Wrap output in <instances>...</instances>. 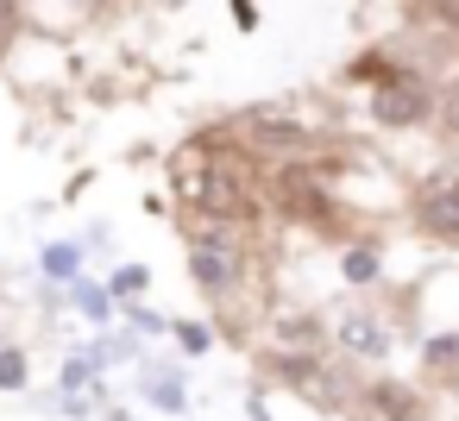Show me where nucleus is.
<instances>
[{
	"label": "nucleus",
	"mask_w": 459,
	"mask_h": 421,
	"mask_svg": "<svg viewBox=\"0 0 459 421\" xmlns=\"http://www.w3.org/2000/svg\"><path fill=\"white\" fill-rule=\"evenodd\" d=\"M139 289H145V271H120L114 277V296H139Z\"/></svg>",
	"instance_id": "obj_13"
},
{
	"label": "nucleus",
	"mask_w": 459,
	"mask_h": 421,
	"mask_svg": "<svg viewBox=\"0 0 459 421\" xmlns=\"http://www.w3.org/2000/svg\"><path fill=\"white\" fill-rule=\"evenodd\" d=\"M45 271L51 277H76V245H51L45 252Z\"/></svg>",
	"instance_id": "obj_11"
},
{
	"label": "nucleus",
	"mask_w": 459,
	"mask_h": 421,
	"mask_svg": "<svg viewBox=\"0 0 459 421\" xmlns=\"http://www.w3.org/2000/svg\"><path fill=\"white\" fill-rule=\"evenodd\" d=\"M434 126H440V139H446V145L459 151V89L434 101Z\"/></svg>",
	"instance_id": "obj_9"
},
{
	"label": "nucleus",
	"mask_w": 459,
	"mask_h": 421,
	"mask_svg": "<svg viewBox=\"0 0 459 421\" xmlns=\"http://www.w3.org/2000/svg\"><path fill=\"white\" fill-rule=\"evenodd\" d=\"M239 139H246V145H252V158H264V164L315 151V133H308L296 114H283V107H252V114L239 120Z\"/></svg>",
	"instance_id": "obj_1"
},
{
	"label": "nucleus",
	"mask_w": 459,
	"mask_h": 421,
	"mask_svg": "<svg viewBox=\"0 0 459 421\" xmlns=\"http://www.w3.org/2000/svg\"><path fill=\"white\" fill-rule=\"evenodd\" d=\"M340 339H346L352 358H377V352H384V327H377L371 314H346V321H340Z\"/></svg>",
	"instance_id": "obj_5"
},
{
	"label": "nucleus",
	"mask_w": 459,
	"mask_h": 421,
	"mask_svg": "<svg viewBox=\"0 0 459 421\" xmlns=\"http://www.w3.org/2000/svg\"><path fill=\"white\" fill-rule=\"evenodd\" d=\"M434 89L421 82V76H396V82H384V89H371V120L377 126H390V133H409V126H428L434 120Z\"/></svg>",
	"instance_id": "obj_3"
},
{
	"label": "nucleus",
	"mask_w": 459,
	"mask_h": 421,
	"mask_svg": "<svg viewBox=\"0 0 459 421\" xmlns=\"http://www.w3.org/2000/svg\"><path fill=\"white\" fill-rule=\"evenodd\" d=\"M409 26H421V32H459V0H409Z\"/></svg>",
	"instance_id": "obj_6"
},
{
	"label": "nucleus",
	"mask_w": 459,
	"mask_h": 421,
	"mask_svg": "<svg viewBox=\"0 0 459 421\" xmlns=\"http://www.w3.org/2000/svg\"><path fill=\"white\" fill-rule=\"evenodd\" d=\"M76 296H82V308H89V314H95V321H101V314H108V289H89V283H82V289H76Z\"/></svg>",
	"instance_id": "obj_14"
},
{
	"label": "nucleus",
	"mask_w": 459,
	"mask_h": 421,
	"mask_svg": "<svg viewBox=\"0 0 459 421\" xmlns=\"http://www.w3.org/2000/svg\"><path fill=\"white\" fill-rule=\"evenodd\" d=\"M409 220H415L421 239H434V245H459V170L428 176V183L415 189V202H409Z\"/></svg>",
	"instance_id": "obj_2"
},
{
	"label": "nucleus",
	"mask_w": 459,
	"mask_h": 421,
	"mask_svg": "<svg viewBox=\"0 0 459 421\" xmlns=\"http://www.w3.org/2000/svg\"><path fill=\"white\" fill-rule=\"evenodd\" d=\"M340 271H346V283H371L377 277V252L371 245H346V264Z\"/></svg>",
	"instance_id": "obj_8"
},
{
	"label": "nucleus",
	"mask_w": 459,
	"mask_h": 421,
	"mask_svg": "<svg viewBox=\"0 0 459 421\" xmlns=\"http://www.w3.org/2000/svg\"><path fill=\"white\" fill-rule=\"evenodd\" d=\"M352 402H359L365 421H428V396H421L415 383H403V377H377V383H365Z\"/></svg>",
	"instance_id": "obj_4"
},
{
	"label": "nucleus",
	"mask_w": 459,
	"mask_h": 421,
	"mask_svg": "<svg viewBox=\"0 0 459 421\" xmlns=\"http://www.w3.org/2000/svg\"><path fill=\"white\" fill-rule=\"evenodd\" d=\"M428 358H434L440 371H459V333H446V339H428Z\"/></svg>",
	"instance_id": "obj_10"
},
{
	"label": "nucleus",
	"mask_w": 459,
	"mask_h": 421,
	"mask_svg": "<svg viewBox=\"0 0 459 421\" xmlns=\"http://www.w3.org/2000/svg\"><path fill=\"white\" fill-rule=\"evenodd\" d=\"M352 82H371V89H384V82H396L403 76V64H390V51H365L352 70H346Z\"/></svg>",
	"instance_id": "obj_7"
},
{
	"label": "nucleus",
	"mask_w": 459,
	"mask_h": 421,
	"mask_svg": "<svg viewBox=\"0 0 459 421\" xmlns=\"http://www.w3.org/2000/svg\"><path fill=\"white\" fill-rule=\"evenodd\" d=\"M233 20H239V26L252 32V26H258V7H252V0H233Z\"/></svg>",
	"instance_id": "obj_16"
},
{
	"label": "nucleus",
	"mask_w": 459,
	"mask_h": 421,
	"mask_svg": "<svg viewBox=\"0 0 459 421\" xmlns=\"http://www.w3.org/2000/svg\"><path fill=\"white\" fill-rule=\"evenodd\" d=\"M177 339H183V346H189V352H202V346H208V333H202V327H189V321H183V327H177Z\"/></svg>",
	"instance_id": "obj_15"
},
{
	"label": "nucleus",
	"mask_w": 459,
	"mask_h": 421,
	"mask_svg": "<svg viewBox=\"0 0 459 421\" xmlns=\"http://www.w3.org/2000/svg\"><path fill=\"white\" fill-rule=\"evenodd\" d=\"M26 383V358L20 352H0V390H20Z\"/></svg>",
	"instance_id": "obj_12"
}]
</instances>
